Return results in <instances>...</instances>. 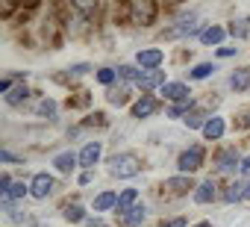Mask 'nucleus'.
<instances>
[{
	"label": "nucleus",
	"instance_id": "nucleus-1",
	"mask_svg": "<svg viewBox=\"0 0 250 227\" xmlns=\"http://www.w3.org/2000/svg\"><path fill=\"white\" fill-rule=\"evenodd\" d=\"M106 168H109V174L118 177V180H130V177H139V174H142L145 162H142V157L133 154V151H121V154H112V157L106 159Z\"/></svg>",
	"mask_w": 250,
	"mask_h": 227
},
{
	"label": "nucleus",
	"instance_id": "nucleus-2",
	"mask_svg": "<svg viewBox=\"0 0 250 227\" xmlns=\"http://www.w3.org/2000/svg\"><path fill=\"white\" fill-rule=\"evenodd\" d=\"M203 162H206V148H203V145H188V148L180 151V157H177V171L191 177L194 171L203 168Z\"/></svg>",
	"mask_w": 250,
	"mask_h": 227
},
{
	"label": "nucleus",
	"instance_id": "nucleus-3",
	"mask_svg": "<svg viewBox=\"0 0 250 227\" xmlns=\"http://www.w3.org/2000/svg\"><path fill=\"white\" fill-rule=\"evenodd\" d=\"M206 27H209V24H203V21H194V18L188 15V18L177 21L174 27L162 30V39H188V36H203V30H206Z\"/></svg>",
	"mask_w": 250,
	"mask_h": 227
},
{
	"label": "nucleus",
	"instance_id": "nucleus-4",
	"mask_svg": "<svg viewBox=\"0 0 250 227\" xmlns=\"http://www.w3.org/2000/svg\"><path fill=\"white\" fill-rule=\"evenodd\" d=\"M238 168H241V157H238V151L232 145L215 151V174H232Z\"/></svg>",
	"mask_w": 250,
	"mask_h": 227
},
{
	"label": "nucleus",
	"instance_id": "nucleus-5",
	"mask_svg": "<svg viewBox=\"0 0 250 227\" xmlns=\"http://www.w3.org/2000/svg\"><path fill=\"white\" fill-rule=\"evenodd\" d=\"M53 192H56V177H53V174H47V171L33 174V180H30V195H33L36 201H47Z\"/></svg>",
	"mask_w": 250,
	"mask_h": 227
},
{
	"label": "nucleus",
	"instance_id": "nucleus-6",
	"mask_svg": "<svg viewBox=\"0 0 250 227\" xmlns=\"http://www.w3.org/2000/svg\"><path fill=\"white\" fill-rule=\"evenodd\" d=\"M156 12H159V6H156V3H147V0L133 3V6H130V24H136V27H150V24L156 21Z\"/></svg>",
	"mask_w": 250,
	"mask_h": 227
},
{
	"label": "nucleus",
	"instance_id": "nucleus-7",
	"mask_svg": "<svg viewBox=\"0 0 250 227\" xmlns=\"http://www.w3.org/2000/svg\"><path fill=\"white\" fill-rule=\"evenodd\" d=\"M162 62H165V50H162V47H142V50L136 53V65H139L142 71H159Z\"/></svg>",
	"mask_w": 250,
	"mask_h": 227
},
{
	"label": "nucleus",
	"instance_id": "nucleus-8",
	"mask_svg": "<svg viewBox=\"0 0 250 227\" xmlns=\"http://www.w3.org/2000/svg\"><path fill=\"white\" fill-rule=\"evenodd\" d=\"M162 189L168 192V198H183V195H194V189H197V183L188 177V174H177V177H168L165 183H162Z\"/></svg>",
	"mask_w": 250,
	"mask_h": 227
},
{
	"label": "nucleus",
	"instance_id": "nucleus-9",
	"mask_svg": "<svg viewBox=\"0 0 250 227\" xmlns=\"http://www.w3.org/2000/svg\"><path fill=\"white\" fill-rule=\"evenodd\" d=\"M100 157H103V142H85L83 145V151H80V168H85V171H91L97 162H100Z\"/></svg>",
	"mask_w": 250,
	"mask_h": 227
},
{
	"label": "nucleus",
	"instance_id": "nucleus-10",
	"mask_svg": "<svg viewBox=\"0 0 250 227\" xmlns=\"http://www.w3.org/2000/svg\"><path fill=\"white\" fill-rule=\"evenodd\" d=\"M156 109H159V100H156V97H150V94H145L142 100H136V103L130 106V118H136V121H145V118L156 115Z\"/></svg>",
	"mask_w": 250,
	"mask_h": 227
},
{
	"label": "nucleus",
	"instance_id": "nucleus-11",
	"mask_svg": "<svg viewBox=\"0 0 250 227\" xmlns=\"http://www.w3.org/2000/svg\"><path fill=\"white\" fill-rule=\"evenodd\" d=\"M159 91H162V97H165V100H171V103H183V100H188V97H191V89H188V83H183V80L165 83Z\"/></svg>",
	"mask_w": 250,
	"mask_h": 227
},
{
	"label": "nucleus",
	"instance_id": "nucleus-12",
	"mask_svg": "<svg viewBox=\"0 0 250 227\" xmlns=\"http://www.w3.org/2000/svg\"><path fill=\"white\" fill-rule=\"evenodd\" d=\"M200 133H203L206 142H221L224 133H227V121H224V115H209V121L203 124Z\"/></svg>",
	"mask_w": 250,
	"mask_h": 227
},
{
	"label": "nucleus",
	"instance_id": "nucleus-13",
	"mask_svg": "<svg viewBox=\"0 0 250 227\" xmlns=\"http://www.w3.org/2000/svg\"><path fill=\"white\" fill-rule=\"evenodd\" d=\"M145 218H147V206L139 204V206H133L127 212H118V227H142Z\"/></svg>",
	"mask_w": 250,
	"mask_h": 227
},
{
	"label": "nucleus",
	"instance_id": "nucleus-14",
	"mask_svg": "<svg viewBox=\"0 0 250 227\" xmlns=\"http://www.w3.org/2000/svg\"><path fill=\"white\" fill-rule=\"evenodd\" d=\"M194 204H212V201H218L221 195H218V183L209 177V180H203V183H197V189H194Z\"/></svg>",
	"mask_w": 250,
	"mask_h": 227
},
{
	"label": "nucleus",
	"instance_id": "nucleus-15",
	"mask_svg": "<svg viewBox=\"0 0 250 227\" xmlns=\"http://www.w3.org/2000/svg\"><path fill=\"white\" fill-rule=\"evenodd\" d=\"M227 36H229V30H227V27H221V24H209V27L203 30V36H200V42H203L206 47H218Z\"/></svg>",
	"mask_w": 250,
	"mask_h": 227
},
{
	"label": "nucleus",
	"instance_id": "nucleus-16",
	"mask_svg": "<svg viewBox=\"0 0 250 227\" xmlns=\"http://www.w3.org/2000/svg\"><path fill=\"white\" fill-rule=\"evenodd\" d=\"M165 83H168V80H165V71H145L136 86H139L142 91H153V89H162Z\"/></svg>",
	"mask_w": 250,
	"mask_h": 227
},
{
	"label": "nucleus",
	"instance_id": "nucleus-17",
	"mask_svg": "<svg viewBox=\"0 0 250 227\" xmlns=\"http://www.w3.org/2000/svg\"><path fill=\"white\" fill-rule=\"evenodd\" d=\"M106 100L112 103V106H127L130 103V86L127 83H118V86H112V89H106Z\"/></svg>",
	"mask_w": 250,
	"mask_h": 227
},
{
	"label": "nucleus",
	"instance_id": "nucleus-18",
	"mask_svg": "<svg viewBox=\"0 0 250 227\" xmlns=\"http://www.w3.org/2000/svg\"><path fill=\"white\" fill-rule=\"evenodd\" d=\"M33 112H36L39 118H50V121H56V112H59V103H56L53 97L42 94V97H39V103L33 106Z\"/></svg>",
	"mask_w": 250,
	"mask_h": 227
},
{
	"label": "nucleus",
	"instance_id": "nucleus-19",
	"mask_svg": "<svg viewBox=\"0 0 250 227\" xmlns=\"http://www.w3.org/2000/svg\"><path fill=\"white\" fill-rule=\"evenodd\" d=\"M53 165H56V171H59V174H74V171L80 168V154L65 151V154H59V157L53 159Z\"/></svg>",
	"mask_w": 250,
	"mask_h": 227
},
{
	"label": "nucleus",
	"instance_id": "nucleus-20",
	"mask_svg": "<svg viewBox=\"0 0 250 227\" xmlns=\"http://www.w3.org/2000/svg\"><path fill=\"white\" fill-rule=\"evenodd\" d=\"M229 89L232 91H250V65H244V68H235L232 74H229Z\"/></svg>",
	"mask_w": 250,
	"mask_h": 227
},
{
	"label": "nucleus",
	"instance_id": "nucleus-21",
	"mask_svg": "<svg viewBox=\"0 0 250 227\" xmlns=\"http://www.w3.org/2000/svg\"><path fill=\"white\" fill-rule=\"evenodd\" d=\"M133 206H139V189H121L118 192V212H127V209H133Z\"/></svg>",
	"mask_w": 250,
	"mask_h": 227
},
{
	"label": "nucleus",
	"instance_id": "nucleus-22",
	"mask_svg": "<svg viewBox=\"0 0 250 227\" xmlns=\"http://www.w3.org/2000/svg\"><path fill=\"white\" fill-rule=\"evenodd\" d=\"M94 212H109V209H118V192H100L94 198Z\"/></svg>",
	"mask_w": 250,
	"mask_h": 227
},
{
	"label": "nucleus",
	"instance_id": "nucleus-23",
	"mask_svg": "<svg viewBox=\"0 0 250 227\" xmlns=\"http://www.w3.org/2000/svg\"><path fill=\"white\" fill-rule=\"evenodd\" d=\"M209 121V115H206V112L200 109V106H194L191 112H188V115L183 118V124L188 127V130H203V124Z\"/></svg>",
	"mask_w": 250,
	"mask_h": 227
},
{
	"label": "nucleus",
	"instance_id": "nucleus-24",
	"mask_svg": "<svg viewBox=\"0 0 250 227\" xmlns=\"http://www.w3.org/2000/svg\"><path fill=\"white\" fill-rule=\"evenodd\" d=\"M30 94H33V91L21 83V86H15L9 94H3V100H6V106H21V103H27V100H30Z\"/></svg>",
	"mask_w": 250,
	"mask_h": 227
},
{
	"label": "nucleus",
	"instance_id": "nucleus-25",
	"mask_svg": "<svg viewBox=\"0 0 250 227\" xmlns=\"http://www.w3.org/2000/svg\"><path fill=\"white\" fill-rule=\"evenodd\" d=\"M221 201L224 204H238V201H244V183H229V186H224V192H221Z\"/></svg>",
	"mask_w": 250,
	"mask_h": 227
},
{
	"label": "nucleus",
	"instance_id": "nucleus-26",
	"mask_svg": "<svg viewBox=\"0 0 250 227\" xmlns=\"http://www.w3.org/2000/svg\"><path fill=\"white\" fill-rule=\"evenodd\" d=\"M191 109H194V97H188V100H183V103L168 106V109H165V118H171V121H174V118H186Z\"/></svg>",
	"mask_w": 250,
	"mask_h": 227
},
{
	"label": "nucleus",
	"instance_id": "nucleus-27",
	"mask_svg": "<svg viewBox=\"0 0 250 227\" xmlns=\"http://www.w3.org/2000/svg\"><path fill=\"white\" fill-rule=\"evenodd\" d=\"M62 218H65L68 224H77V221H83V218H85V209H83V204H77V201H74V204H65V206H62Z\"/></svg>",
	"mask_w": 250,
	"mask_h": 227
},
{
	"label": "nucleus",
	"instance_id": "nucleus-28",
	"mask_svg": "<svg viewBox=\"0 0 250 227\" xmlns=\"http://www.w3.org/2000/svg\"><path fill=\"white\" fill-rule=\"evenodd\" d=\"M215 71H218V68H215L212 62H197V65L188 71V80H209Z\"/></svg>",
	"mask_w": 250,
	"mask_h": 227
},
{
	"label": "nucleus",
	"instance_id": "nucleus-29",
	"mask_svg": "<svg viewBox=\"0 0 250 227\" xmlns=\"http://www.w3.org/2000/svg\"><path fill=\"white\" fill-rule=\"evenodd\" d=\"M24 195H30V183H24V180H18V183H15V186L9 189V195H3V204L9 206L12 201H21Z\"/></svg>",
	"mask_w": 250,
	"mask_h": 227
},
{
	"label": "nucleus",
	"instance_id": "nucleus-30",
	"mask_svg": "<svg viewBox=\"0 0 250 227\" xmlns=\"http://www.w3.org/2000/svg\"><path fill=\"white\" fill-rule=\"evenodd\" d=\"M227 30H229L232 39H247V36H250V18H238V21H232Z\"/></svg>",
	"mask_w": 250,
	"mask_h": 227
},
{
	"label": "nucleus",
	"instance_id": "nucleus-31",
	"mask_svg": "<svg viewBox=\"0 0 250 227\" xmlns=\"http://www.w3.org/2000/svg\"><path fill=\"white\" fill-rule=\"evenodd\" d=\"M142 74L145 71H139L136 65H118V80H124V83H139Z\"/></svg>",
	"mask_w": 250,
	"mask_h": 227
},
{
	"label": "nucleus",
	"instance_id": "nucleus-32",
	"mask_svg": "<svg viewBox=\"0 0 250 227\" xmlns=\"http://www.w3.org/2000/svg\"><path fill=\"white\" fill-rule=\"evenodd\" d=\"M94 80H97L100 86H106V89H112V86H115V80H118V68H97V74H94Z\"/></svg>",
	"mask_w": 250,
	"mask_h": 227
},
{
	"label": "nucleus",
	"instance_id": "nucleus-33",
	"mask_svg": "<svg viewBox=\"0 0 250 227\" xmlns=\"http://www.w3.org/2000/svg\"><path fill=\"white\" fill-rule=\"evenodd\" d=\"M65 71H68V77H71V80H77V77L88 74V71H91V65H88V62H77V65H71V68H65Z\"/></svg>",
	"mask_w": 250,
	"mask_h": 227
},
{
	"label": "nucleus",
	"instance_id": "nucleus-34",
	"mask_svg": "<svg viewBox=\"0 0 250 227\" xmlns=\"http://www.w3.org/2000/svg\"><path fill=\"white\" fill-rule=\"evenodd\" d=\"M188 221H186V215H177V218H162L159 221V227H186Z\"/></svg>",
	"mask_w": 250,
	"mask_h": 227
},
{
	"label": "nucleus",
	"instance_id": "nucleus-35",
	"mask_svg": "<svg viewBox=\"0 0 250 227\" xmlns=\"http://www.w3.org/2000/svg\"><path fill=\"white\" fill-rule=\"evenodd\" d=\"M0 159H3V162H21V159H18V157H15L12 151H6V148L0 151Z\"/></svg>",
	"mask_w": 250,
	"mask_h": 227
},
{
	"label": "nucleus",
	"instance_id": "nucleus-36",
	"mask_svg": "<svg viewBox=\"0 0 250 227\" xmlns=\"http://www.w3.org/2000/svg\"><path fill=\"white\" fill-rule=\"evenodd\" d=\"M238 53V47H218V56L221 59H227V56H235Z\"/></svg>",
	"mask_w": 250,
	"mask_h": 227
},
{
	"label": "nucleus",
	"instance_id": "nucleus-37",
	"mask_svg": "<svg viewBox=\"0 0 250 227\" xmlns=\"http://www.w3.org/2000/svg\"><path fill=\"white\" fill-rule=\"evenodd\" d=\"M91 180H94V174H91V171H83V174L77 177V183H80V186H88Z\"/></svg>",
	"mask_w": 250,
	"mask_h": 227
},
{
	"label": "nucleus",
	"instance_id": "nucleus-38",
	"mask_svg": "<svg viewBox=\"0 0 250 227\" xmlns=\"http://www.w3.org/2000/svg\"><path fill=\"white\" fill-rule=\"evenodd\" d=\"M238 171H241L244 177H250V157H244V159H241V168H238Z\"/></svg>",
	"mask_w": 250,
	"mask_h": 227
},
{
	"label": "nucleus",
	"instance_id": "nucleus-39",
	"mask_svg": "<svg viewBox=\"0 0 250 227\" xmlns=\"http://www.w3.org/2000/svg\"><path fill=\"white\" fill-rule=\"evenodd\" d=\"M191 227H215L212 221H197V224H191Z\"/></svg>",
	"mask_w": 250,
	"mask_h": 227
},
{
	"label": "nucleus",
	"instance_id": "nucleus-40",
	"mask_svg": "<svg viewBox=\"0 0 250 227\" xmlns=\"http://www.w3.org/2000/svg\"><path fill=\"white\" fill-rule=\"evenodd\" d=\"M244 201H250V180L244 183Z\"/></svg>",
	"mask_w": 250,
	"mask_h": 227
},
{
	"label": "nucleus",
	"instance_id": "nucleus-41",
	"mask_svg": "<svg viewBox=\"0 0 250 227\" xmlns=\"http://www.w3.org/2000/svg\"><path fill=\"white\" fill-rule=\"evenodd\" d=\"M36 227H44V224H36Z\"/></svg>",
	"mask_w": 250,
	"mask_h": 227
},
{
	"label": "nucleus",
	"instance_id": "nucleus-42",
	"mask_svg": "<svg viewBox=\"0 0 250 227\" xmlns=\"http://www.w3.org/2000/svg\"><path fill=\"white\" fill-rule=\"evenodd\" d=\"M103 227H109V224H103Z\"/></svg>",
	"mask_w": 250,
	"mask_h": 227
}]
</instances>
